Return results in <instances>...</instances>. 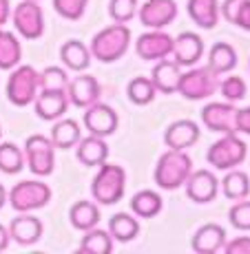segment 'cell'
I'll use <instances>...</instances> for the list:
<instances>
[{"label":"cell","mask_w":250,"mask_h":254,"mask_svg":"<svg viewBox=\"0 0 250 254\" xmlns=\"http://www.w3.org/2000/svg\"><path fill=\"white\" fill-rule=\"evenodd\" d=\"M24 168V153L11 141H0V173L18 175Z\"/></svg>","instance_id":"836d02e7"},{"label":"cell","mask_w":250,"mask_h":254,"mask_svg":"<svg viewBox=\"0 0 250 254\" xmlns=\"http://www.w3.org/2000/svg\"><path fill=\"white\" fill-rule=\"evenodd\" d=\"M22 60V47L16 33L0 27V71H11Z\"/></svg>","instance_id":"484cf974"},{"label":"cell","mask_w":250,"mask_h":254,"mask_svg":"<svg viewBox=\"0 0 250 254\" xmlns=\"http://www.w3.org/2000/svg\"><path fill=\"white\" fill-rule=\"evenodd\" d=\"M109 234L120 243H129L140 234V221L129 212H117L109 219Z\"/></svg>","instance_id":"f1b7e54d"},{"label":"cell","mask_w":250,"mask_h":254,"mask_svg":"<svg viewBox=\"0 0 250 254\" xmlns=\"http://www.w3.org/2000/svg\"><path fill=\"white\" fill-rule=\"evenodd\" d=\"M9 18H11V4H9V0H0V27L7 24Z\"/></svg>","instance_id":"7bdbcfd3"},{"label":"cell","mask_w":250,"mask_h":254,"mask_svg":"<svg viewBox=\"0 0 250 254\" xmlns=\"http://www.w3.org/2000/svg\"><path fill=\"white\" fill-rule=\"evenodd\" d=\"M155 93H158V89L153 86L151 77H144V75L133 77V80L129 82V86H126V95H129V100L137 106L151 104V102L155 100Z\"/></svg>","instance_id":"e575fe53"},{"label":"cell","mask_w":250,"mask_h":254,"mask_svg":"<svg viewBox=\"0 0 250 254\" xmlns=\"http://www.w3.org/2000/svg\"><path fill=\"white\" fill-rule=\"evenodd\" d=\"M111 250H113V237L106 230H100L97 226L86 230L80 241V252L86 254H109Z\"/></svg>","instance_id":"1f68e13d"},{"label":"cell","mask_w":250,"mask_h":254,"mask_svg":"<svg viewBox=\"0 0 250 254\" xmlns=\"http://www.w3.org/2000/svg\"><path fill=\"white\" fill-rule=\"evenodd\" d=\"M60 60L71 71H86L91 66V51L80 40H69L60 49Z\"/></svg>","instance_id":"cb8c5ba5"},{"label":"cell","mask_w":250,"mask_h":254,"mask_svg":"<svg viewBox=\"0 0 250 254\" xmlns=\"http://www.w3.org/2000/svg\"><path fill=\"white\" fill-rule=\"evenodd\" d=\"M226 243V230L217 223H206L193 237V250L197 254H215L219 252Z\"/></svg>","instance_id":"7402d4cb"},{"label":"cell","mask_w":250,"mask_h":254,"mask_svg":"<svg viewBox=\"0 0 250 254\" xmlns=\"http://www.w3.org/2000/svg\"><path fill=\"white\" fill-rule=\"evenodd\" d=\"M217 91H222V95L226 97V102H239V100H244V97H246L248 86H246V82H244L239 75H230L224 82L219 80V89Z\"/></svg>","instance_id":"74e56055"},{"label":"cell","mask_w":250,"mask_h":254,"mask_svg":"<svg viewBox=\"0 0 250 254\" xmlns=\"http://www.w3.org/2000/svg\"><path fill=\"white\" fill-rule=\"evenodd\" d=\"M135 13H137V0H111L109 2V16L115 22L126 24L129 20H133Z\"/></svg>","instance_id":"f35d334b"},{"label":"cell","mask_w":250,"mask_h":254,"mask_svg":"<svg viewBox=\"0 0 250 254\" xmlns=\"http://www.w3.org/2000/svg\"><path fill=\"white\" fill-rule=\"evenodd\" d=\"M9 241H11V237H9V230L0 223V252H4L9 248Z\"/></svg>","instance_id":"ee69618b"},{"label":"cell","mask_w":250,"mask_h":254,"mask_svg":"<svg viewBox=\"0 0 250 254\" xmlns=\"http://www.w3.org/2000/svg\"><path fill=\"white\" fill-rule=\"evenodd\" d=\"M89 0H53V9L65 20H80L86 11Z\"/></svg>","instance_id":"8d00e7d4"},{"label":"cell","mask_w":250,"mask_h":254,"mask_svg":"<svg viewBox=\"0 0 250 254\" xmlns=\"http://www.w3.org/2000/svg\"><path fill=\"white\" fill-rule=\"evenodd\" d=\"M24 162L38 177H49L56 166V146L45 135H31L24 141Z\"/></svg>","instance_id":"52a82bcc"},{"label":"cell","mask_w":250,"mask_h":254,"mask_svg":"<svg viewBox=\"0 0 250 254\" xmlns=\"http://www.w3.org/2000/svg\"><path fill=\"white\" fill-rule=\"evenodd\" d=\"M129 206H131V210H133L135 217L153 219L162 212L164 201H162V197L158 192H153V190H140L137 194H133V199L129 201Z\"/></svg>","instance_id":"f546056e"},{"label":"cell","mask_w":250,"mask_h":254,"mask_svg":"<svg viewBox=\"0 0 250 254\" xmlns=\"http://www.w3.org/2000/svg\"><path fill=\"white\" fill-rule=\"evenodd\" d=\"M190 170H193V159L186 155V150L168 148L158 159L153 177L162 190H177L188 179Z\"/></svg>","instance_id":"7a4b0ae2"},{"label":"cell","mask_w":250,"mask_h":254,"mask_svg":"<svg viewBox=\"0 0 250 254\" xmlns=\"http://www.w3.org/2000/svg\"><path fill=\"white\" fill-rule=\"evenodd\" d=\"M84 128L89 130V135H97V137H109L117 130V124H120V117L109 104H102V102H95L86 109L84 117Z\"/></svg>","instance_id":"30bf717a"},{"label":"cell","mask_w":250,"mask_h":254,"mask_svg":"<svg viewBox=\"0 0 250 254\" xmlns=\"http://www.w3.org/2000/svg\"><path fill=\"white\" fill-rule=\"evenodd\" d=\"M4 203H7V190H4V186L0 184V210L4 208Z\"/></svg>","instance_id":"f6af8a7d"},{"label":"cell","mask_w":250,"mask_h":254,"mask_svg":"<svg viewBox=\"0 0 250 254\" xmlns=\"http://www.w3.org/2000/svg\"><path fill=\"white\" fill-rule=\"evenodd\" d=\"M124 190H126V173L122 166L115 164H100L97 168V175L93 177L91 184V194L97 203L102 206H113L117 203L122 197H124Z\"/></svg>","instance_id":"3957f363"},{"label":"cell","mask_w":250,"mask_h":254,"mask_svg":"<svg viewBox=\"0 0 250 254\" xmlns=\"http://www.w3.org/2000/svg\"><path fill=\"white\" fill-rule=\"evenodd\" d=\"M219 16H224L235 27L250 31V0H224Z\"/></svg>","instance_id":"4dcf8cb0"},{"label":"cell","mask_w":250,"mask_h":254,"mask_svg":"<svg viewBox=\"0 0 250 254\" xmlns=\"http://www.w3.org/2000/svg\"><path fill=\"white\" fill-rule=\"evenodd\" d=\"M179 75H182V66L175 64L170 58H162L158 60V64L153 66V73H151V82L160 93H166V95H173L177 93L179 86Z\"/></svg>","instance_id":"44dd1931"},{"label":"cell","mask_w":250,"mask_h":254,"mask_svg":"<svg viewBox=\"0 0 250 254\" xmlns=\"http://www.w3.org/2000/svg\"><path fill=\"white\" fill-rule=\"evenodd\" d=\"M188 16L197 27L215 29L219 22V0H188Z\"/></svg>","instance_id":"603a6c76"},{"label":"cell","mask_w":250,"mask_h":254,"mask_svg":"<svg viewBox=\"0 0 250 254\" xmlns=\"http://www.w3.org/2000/svg\"><path fill=\"white\" fill-rule=\"evenodd\" d=\"M11 22L24 40H38L45 33V13L36 0H22L11 9Z\"/></svg>","instance_id":"ba28073f"},{"label":"cell","mask_w":250,"mask_h":254,"mask_svg":"<svg viewBox=\"0 0 250 254\" xmlns=\"http://www.w3.org/2000/svg\"><path fill=\"white\" fill-rule=\"evenodd\" d=\"M38 91H40V86H38V71L29 64L13 66L11 73H9L7 89H4L7 100L13 106H29L33 104Z\"/></svg>","instance_id":"5b68a950"},{"label":"cell","mask_w":250,"mask_h":254,"mask_svg":"<svg viewBox=\"0 0 250 254\" xmlns=\"http://www.w3.org/2000/svg\"><path fill=\"white\" fill-rule=\"evenodd\" d=\"M170 49H173V38L162 29H151V31L142 33L135 42V53L146 62L168 58Z\"/></svg>","instance_id":"4fadbf2b"},{"label":"cell","mask_w":250,"mask_h":254,"mask_svg":"<svg viewBox=\"0 0 250 254\" xmlns=\"http://www.w3.org/2000/svg\"><path fill=\"white\" fill-rule=\"evenodd\" d=\"M199 139V126L193 120H177L166 128L164 141L168 148L175 150H186Z\"/></svg>","instance_id":"d6986e66"},{"label":"cell","mask_w":250,"mask_h":254,"mask_svg":"<svg viewBox=\"0 0 250 254\" xmlns=\"http://www.w3.org/2000/svg\"><path fill=\"white\" fill-rule=\"evenodd\" d=\"M184 186L188 199L195 203H210L219 192V179L210 170H190Z\"/></svg>","instance_id":"5bb4252c"},{"label":"cell","mask_w":250,"mask_h":254,"mask_svg":"<svg viewBox=\"0 0 250 254\" xmlns=\"http://www.w3.org/2000/svg\"><path fill=\"white\" fill-rule=\"evenodd\" d=\"M129 47H131V29L122 22H115L93 36L89 51L91 58L109 64V62L122 60L126 56V51H129Z\"/></svg>","instance_id":"6da1fadb"},{"label":"cell","mask_w":250,"mask_h":254,"mask_svg":"<svg viewBox=\"0 0 250 254\" xmlns=\"http://www.w3.org/2000/svg\"><path fill=\"white\" fill-rule=\"evenodd\" d=\"M219 89V75L208 66H197L179 75L177 93H182L186 100H206Z\"/></svg>","instance_id":"9c48e42d"},{"label":"cell","mask_w":250,"mask_h":254,"mask_svg":"<svg viewBox=\"0 0 250 254\" xmlns=\"http://www.w3.org/2000/svg\"><path fill=\"white\" fill-rule=\"evenodd\" d=\"M224 250L228 254H250V237H239L235 241L224 243Z\"/></svg>","instance_id":"60d3db41"},{"label":"cell","mask_w":250,"mask_h":254,"mask_svg":"<svg viewBox=\"0 0 250 254\" xmlns=\"http://www.w3.org/2000/svg\"><path fill=\"white\" fill-rule=\"evenodd\" d=\"M69 221L76 230H91V228L97 226L100 221V210L93 201H76L69 210Z\"/></svg>","instance_id":"83f0119b"},{"label":"cell","mask_w":250,"mask_h":254,"mask_svg":"<svg viewBox=\"0 0 250 254\" xmlns=\"http://www.w3.org/2000/svg\"><path fill=\"white\" fill-rule=\"evenodd\" d=\"M36 2H40V0H36Z\"/></svg>","instance_id":"7dc6e473"},{"label":"cell","mask_w":250,"mask_h":254,"mask_svg":"<svg viewBox=\"0 0 250 254\" xmlns=\"http://www.w3.org/2000/svg\"><path fill=\"white\" fill-rule=\"evenodd\" d=\"M248 146L246 141H242L235 133H226L222 135V139H217L206 153V159L213 168L217 170H230L237 168L239 164L246 159Z\"/></svg>","instance_id":"8992f818"},{"label":"cell","mask_w":250,"mask_h":254,"mask_svg":"<svg viewBox=\"0 0 250 254\" xmlns=\"http://www.w3.org/2000/svg\"><path fill=\"white\" fill-rule=\"evenodd\" d=\"M228 219L237 230L250 232V201L246 199H239L233 208L228 210Z\"/></svg>","instance_id":"ab89813d"},{"label":"cell","mask_w":250,"mask_h":254,"mask_svg":"<svg viewBox=\"0 0 250 254\" xmlns=\"http://www.w3.org/2000/svg\"><path fill=\"white\" fill-rule=\"evenodd\" d=\"M9 237L11 241H16L18 246H33L42 239V232H45V226L38 217L29 212H20L16 219H11L9 223Z\"/></svg>","instance_id":"e0dca14e"},{"label":"cell","mask_w":250,"mask_h":254,"mask_svg":"<svg viewBox=\"0 0 250 254\" xmlns=\"http://www.w3.org/2000/svg\"><path fill=\"white\" fill-rule=\"evenodd\" d=\"M33 106H36V115L40 120H45V122L60 120L69 109L67 91H38Z\"/></svg>","instance_id":"ac0fdd59"},{"label":"cell","mask_w":250,"mask_h":254,"mask_svg":"<svg viewBox=\"0 0 250 254\" xmlns=\"http://www.w3.org/2000/svg\"><path fill=\"white\" fill-rule=\"evenodd\" d=\"M202 56H204V42L197 33L184 31L177 38H173V49H170L168 58L182 69L184 66H195L202 60Z\"/></svg>","instance_id":"7c38bea8"},{"label":"cell","mask_w":250,"mask_h":254,"mask_svg":"<svg viewBox=\"0 0 250 254\" xmlns=\"http://www.w3.org/2000/svg\"><path fill=\"white\" fill-rule=\"evenodd\" d=\"M235 130H237V133L250 135V106L248 109L237 111V117H235Z\"/></svg>","instance_id":"b9f144b4"},{"label":"cell","mask_w":250,"mask_h":254,"mask_svg":"<svg viewBox=\"0 0 250 254\" xmlns=\"http://www.w3.org/2000/svg\"><path fill=\"white\" fill-rule=\"evenodd\" d=\"M76 148V157L78 162L86 168L93 166H100L109 159V144L104 141V137H97V135H89V137H80Z\"/></svg>","instance_id":"ffe728a7"},{"label":"cell","mask_w":250,"mask_h":254,"mask_svg":"<svg viewBox=\"0 0 250 254\" xmlns=\"http://www.w3.org/2000/svg\"><path fill=\"white\" fill-rule=\"evenodd\" d=\"M208 66L213 73H217L219 77L224 75V73H230L237 66V51H235L233 45H228V42H217V45H213L208 53Z\"/></svg>","instance_id":"d4e9b609"},{"label":"cell","mask_w":250,"mask_h":254,"mask_svg":"<svg viewBox=\"0 0 250 254\" xmlns=\"http://www.w3.org/2000/svg\"><path fill=\"white\" fill-rule=\"evenodd\" d=\"M222 190H224V194H226L228 199H233V201L246 199L250 194V177L246 173H242V170L230 168L228 175L224 177V182H222Z\"/></svg>","instance_id":"d6a6232c"},{"label":"cell","mask_w":250,"mask_h":254,"mask_svg":"<svg viewBox=\"0 0 250 254\" xmlns=\"http://www.w3.org/2000/svg\"><path fill=\"white\" fill-rule=\"evenodd\" d=\"M69 75L60 66H47L45 71L38 73V86L40 91H67Z\"/></svg>","instance_id":"d590c367"},{"label":"cell","mask_w":250,"mask_h":254,"mask_svg":"<svg viewBox=\"0 0 250 254\" xmlns=\"http://www.w3.org/2000/svg\"><path fill=\"white\" fill-rule=\"evenodd\" d=\"M82 130H80V124H78L76 120H58L56 124H53L51 128V135H49V139H51V144L56 146V148H73V146L80 141L82 137Z\"/></svg>","instance_id":"4316f807"},{"label":"cell","mask_w":250,"mask_h":254,"mask_svg":"<svg viewBox=\"0 0 250 254\" xmlns=\"http://www.w3.org/2000/svg\"><path fill=\"white\" fill-rule=\"evenodd\" d=\"M0 137H2V128H0Z\"/></svg>","instance_id":"bcb514c9"},{"label":"cell","mask_w":250,"mask_h":254,"mask_svg":"<svg viewBox=\"0 0 250 254\" xmlns=\"http://www.w3.org/2000/svg\"><path fill=\"white\" fill-rule=\"evenodd\" d=\"M237 111L233 106V102H210L202 109V122L208 130L213 133H237L235 130V117H237Z\"/></svg>","instance_id":"8fae6325"},{"label":"cell","mask_w":250,"mask_h":254,"mask_svg":"<svg viewBox=\"0 0 250 254\" xmlns=\"http://www.w3.org/2000/svg\"><path fill=\"white\" fill-rule=\"evenodd\" d=\"M7 201L16 212H33V210L45 208L51 201V188L45 182L27 179L16 184L7 192Z\"/></svg>","instance_id":"277c9868"},{"label":"cell","mask_w":250,"mask_h":254,"mask_svg":"<svg viewBox=\"0 0 250 254\" xmlns=\"http://www.w3.org/2000/svg\"><path fill=\"white\" fill-rule=\"evenodd\" d=\"M140 22L149 29H164L177 18V2L175 0H146L140 9Z\"/></svg>","instance_id":"9a60e30c"},{"label":"cell","mask_w":250,"mask_h":254,"mask_svg":"<svg viewBox=\"0 0 250 254\" xmlns=\"http://www.w3.org/2000/svg\"><path fill=\"white\" fill-rule=\"evenodd\" d=\"M100 84L93 75H78L76 80H69L67 84V97L69 104L78 106V109H89L91 104L100 102Z\"/></svg>","instance_id":"2e32d148"}]
</instances>
